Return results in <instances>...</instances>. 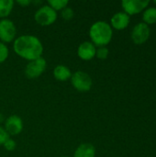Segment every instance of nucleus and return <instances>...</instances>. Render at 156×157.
<instances>
[{
  "instance_id": "1",
  "label": "nucleus",
  "mask_w": 156,
  "mask_h": 157,
  "mask_svg": "<svg viewBox=\"0 0 156 157\" xmlns=\"http://www.w3.org/2000/svg\"><path fill=\"white\" fill-rule=\"evenodd\" d=\"M13 49L18 56L29 62L41 57L43 52L41 41L33 35H22L17 38Z\"/></svg>"
},
{
  "instance_id": "2",
  "label": "nucleus",
  "mask_w": 156,
  "mask_h": 157,
  "mask_svg": "<svg viewBox=\"0 0 156 157\" xmlns=\"http://www.w3.org/2000/svg\"><path fill=\"white\" fill-rule=\"evenodd\" d=\"M89 36L91 38V42L95 46L106 47L113 36V30L111 26L106 21H97L95 22L90 29Z\"/></svg>"
},
{
  "instance_id": "3",
  "label": "nucleus",
  "mask_w": 156,
  "mask_h": 157,
  "mask_svg": "<svg viewBox=\"0 0 156 157\" xmlns=\"http://www.w3.org/2000/svg\"><path fill=\"white\" fill-rule=\"evenodd\" d=\"M34 18H35V21L40 25L49 26V25L53 24L55 20L57 19V13L49 5H45L40 7L36 11L34 15Z\"/></svg>"
},
{
  "instance_id": "4",
  "label": "nucleus",
  "mask_w": 156,
  "mask_h": 157,
  "mask_svg": "<svg viewBox=\"0 0 156 157\" xmlns=\"http://www.w3.org/2000/svg\"><path fill=\"white\" fill-rule=\"evenodd\" d=\"M71 83L76 90L81 92L89 91L93 84L90 75L82 71H77L74 74H72Z\"/></svg>"
},
{
  "instance_id": "5",
  "label": "nucleus",
  "mask_w": 156,
  "mask_h": 157,
  "mask_svg": "<svg viewBox=\"0 0 156 157\" xmlns=\"http://www.w3.org/2000/svg\"><path fill=\"white\" fill-rule=\"evenodd\" d=\"M47 63L43 57H40L36 60L29 62L25 68V74L29 78H37L40 76L45 71Z\"/></svg>"
},
{
  "instance_id": "6",
  "label": "nucleus",
  "mask_w": 156,
  "mask_h": 157,
  "mask_svg": "<svg viewBox=\"0 0 156 157\" xmlns=\"http://www.w3.org/2000/svg\"><path fill=\"white\" fill-rule=\"evenodd\" d=\"M17 34V29L14 22L7 18L0 20V41L11 42Z\"/></svg>"
},
{
  "instance_id": "7",
  "label": "nucleus",
  "mask_w": 156,
  "mask_h": 157,
  "mask_svg": "<svg viewBox=\"0 0 156 157\" xmlns=\"http://www.w3.org/2000/svg\"><path fill=\"white\" fill-rule=\"evenodd\" d=\"M151 30L147 24L141 22L134 26L131 31V40L137 45H142L146 42L150 37Z\"/></svg>"
},
{
  "instance_id": "8",
  "label": "nucleus",
  "mask_w": 156,
  "mask_h": 157,
  "mask_svg": "<svg viewBox=\"0 0 156 157\" xmlns=\"http://www.w3.org/2000/svg\"><path fill=\"white\" fill-rule=\"evenodd\" d=\"M150 1L148 0H123L121 6L124 9V12L129 15H135L145 10L149 6Z\"/></svg>"
},
{
  "instance_id": "9",
  "label": "nucleus",
  "mask_w": 156,
  "mask_h": 157,
  "mask_svg": "<svg viewBox=\"0 0 156 157\" xmlns=\"http://www.w3.org/2000/svg\"><path fill=\"white\" fill-rule=\"evenodd\" d=\"M23 129V121L20 117L12 115L6 120L5 130L9 135H17Z\"/></svg>"
},
{
  "instance_id": "10",
  "label": "nucleus",
  "mask_w": 156,
  "mask_h": 157,
  "mask_svg": "<svg viewBox=\"0 0 156 157\" xmlns=\"http://www.w3.org/2000/svg\"><path fill=\"white\" fill-rule=\"evenodd\" d=\"M97 48L90 41H85L81 43L77 50V54L79 58L84 61H90L96 56Z\"/></svg>"
},
{
  "instance_id": "11",
  "label": "nucleus",
  "mask_w": 156,
  "mask_h": 157,
  "mask_svg": "<svg viewBox=\"0 0 156 157\" xmlns=\"http://www.w3.org/2000/svg\"><path fill=\"white\" fill-rule=\"evenodd\" d=\"M111 28L117 30H122L126 29L130 24V16L125 12H118L111 17Z\"/></svg>"
},
{
  "instance_id": "12",
  "label": "nucleus",
  "mask_w": 156,
  "mask_h": 157,
  "mask_svg": "<svg viewBox=\"0 0 156 157\" xmlns=\"http://www.w3.org/2000/svg\"><path fill=\"white\" fill-rule=\"evenodd\" d=\"M96 149L91 144H80L74 152V157H95Z\"/></svg>"
},
{
  "instance_id": "13",
  "label": "nucleus",
  "mask_w": 156,
  "mask_h": 157,
  "mask_svg": "<svg viewBox=\"0 0 156 157\" xmlns=\"http://www.w3.org/2000/svg\"><path fill=\"white\" fill-rule=\"evenodd\" d=\"M53 75H54L56 80L61 81V82H64V81L68 80L69 78H71L72 73H71V71H70V69L68 67H66L65 65L60 64V65H57L54 68Z\"/></svg>"
},
{
  "instance_id": "14",
  "label": "nucleus",
  "mask_w": 156,
  "mask_h": 157,
  "mask_svg": "<svg viewBox=\"0 0 156 157\" xmlns=\"http://www.w3.org/2000/svg\"><path fill=\"white\" fill-rule=\"evenodd\" d=\"M143 23L148 26L156 23V7H148L143 13Z\"/></svg>"
},
{
  "instance_id": "15",
  "label": "nucleus",
  "mask_w": 156,
  "mask_h": 157,
  "mask_svg": "<svg viewBox=\"0 0 156 157\" xmlns=\"http://www.w3.org/2000/svg\"><path fill=\"white\" fill-rule=\"evenodd\" d=\"M14 1L12 0H0V18L6 17L12 11Z\"/></svg>"
},
{
  "instance_id": "16",
  "label": "nucleus",
  "mask_w": 156,
  "mask_h": 157,
  "mask_svg": "<svg viewBox=\"0 0 156 157\" xmlns=\"http://www.w3.org/2000/svg\"><path fill=\"white\" fill-rule=\"evenodd\" d=\"M49 6L56 10H63L68 5V0H50L48 2Z\"/></svg>"
},
{
  "instance_id": "17",
  "label": "nucleus",
  "mask_w": 156,
  "mask_h": 157,
  "mask_svg": "<svg viewBox=\"0 0 156 157\" xmlns=\"http://www.w3.org/2000/svg\"><path fill=\"white\" fill-rule=\"evenodd\" d=\"M8 48L6 47V45L5 43H3L2 41H0V63L5 62L7 57H8Z\"/></svg>"
},
{
  "instance_id": "18",
  "label": "nucleus",
  "mask_w": 156,
  "mask_h": 157,
  "mask_svg": "<svg viewBox=\"0 0 156 157\" xmlns=\"http://www.w3.org/2000/svg\"><path fill=\"white\" fill-rule=\"evenodd\" d=\"M96 56L100 60H106L108 56V49L107 47H98V49H97Z\"/></svg>"
},
{
  "instance_id": "19",
  "label": "nucleus",
  "mask_w": 156,
  "mask_h": 157,
  "mask_svg": "<svg viewBox=\"0 0 156 157\" xmlns=\"http://www.w3.org/2000/svg\"><path fill=\"white\" fill-rule=\"evenodd\" d=\"M74 10H73L71 7L66 6V7H64V8L62 10V17H63V18L65 19V20H70V19H72V18L74 17Z\"/></svg>"
},
{
  "instance_id": "20",
  "label": "nucleus",
  "mask_w": 156,
  "mask_h": 157,
  "mask_svg": "<svg viewBox=\"0 0 156 157\" xmlns=\"http://www.w3.org/2000/svg\"><path fill=\"white\" fill-rule=\"evenodd\" d=\"M9 139V134L6 131L0 126V145H3Z\"/></svg>"
},
{
  "instance_id": "21",
  "label": "nucleus",
  "mask_w": 156,
  "mask_h": 157,
  "mask_svg": "<svg viewBox=\"0 0 156 157\" xmlns=\"http://www.w3.org/2000/svg\"><path fill=\"white\" fill-rule=\"evenodd\" d=\"M4 147H5V149L6 150H7V151H13L15 148H16V143H15V141L14 140H12V139H8L4 144Z\"/></svg>"
},
{
  "instance_id": "22",
  "label": "nucleus",
  "mask_w": 156,
  "mask_h": 157,
  "mask_svg": "<svg viewBox=\"0 0 156 157\" xmlns=\"http://www.w3.org/2000/svg\"><path fill=\"white\" fill-rule=\"evenodd\" d=\"M17 3L19 4L22 6H26L29 5L31 3V1H29V0H23V1L22 0H18V1H17Z\"/></svg>"
},
{
  "instance_id": "23",
  "label": "nucleus",
  "mask_w": 156,
  "mask_h": 157,
  "mask_svg": "<svg viewBox=\"0 0 156 157\" xmlns=\"http://www.w3.org/2000/svg\"><path fill=\"white\" fill-rule=\"evenodd\" d=\"M154 4H156V0L155 1H154Z\"/></svg>"
},
{
  "instance_id": "24",
  "label": "nucleus",
  "mask_w": 156,
  "mask_h": 157,
  "mask_svg": "<svg viewBox=\"0 0 156 157\" xmlns=\"http://www.w3.org/2000/svg\"><path fill=\"white\" fill-rule=\"evenodd\" d=\"M63 157H66V156H63Z\"/></svg>"
}]
</instances>
